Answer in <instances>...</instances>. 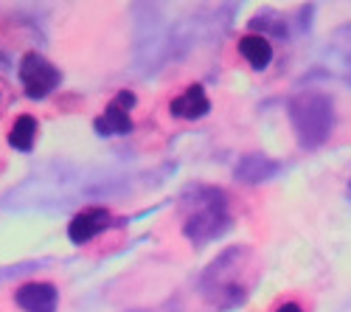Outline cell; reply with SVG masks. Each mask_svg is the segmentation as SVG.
<instances>
[{
  "label": "cell",
  "instance_id": "cell-1",
  "mask_svg": "<svg viewBox=\"0 0 351 312\" xmlns=\"http://www.w3.org/2000/svg\"><path fill=\"white\" fill-rule=\"evenodd\" d=\"M20 79L25 84V91L32 99H43L45 93L53 91V84L60 82V73H56V68L51 62H45L43 56L37 53H28L23 65H20Z\"/></svg>",
  "mask_w": 351,
  "mask_h": 312
},
{
  "label": "cell",
  "instance_id": "cell-2",
  "mask_svg": "<svg viewBox=\"0 0 351 312\" xmlns=\"http://www.w3.org/2000/svg\"><path fill=\"white\" fill-rule=\"evenodd\" d=\"M14 301L25 312H53L56 309V287L43 285V281H32V285H23L17 290Z\"/></svg>",
  "mask_w": 351,
  "mask_h": 312
},
{
  "label": "cell",
  "instance_id": "cell-3",
  "mask_svg": "<svg viewBox=\"0 0 351 312\" xmlns=\"http://www.w3.org/2000/svg\"><path fill=\"white\" fill-rule=\"evenodd\" d=\"M208 110H211V101L206 91H202V84H191V88H186V93H180L171 101V116L178 119H199Z\"/></svg>",
  "mask_w": 351,
  "mask_h": 312
},
{
  "label": "cell",
  "instance_id": "cell-4",
  "mask_svg": "<svg viewBox=\"0 0 351 312\" xmlns=\"http://www.w3.org/2000/svg\"><path fill=\"white\" fill-rule=\"evenodd\" d=\"M239 53L245 56V62L250 68L261 71V68H267L270 60H273V45L265 34H247V37L239 40Z\"/></svg>",
  "mask_w": 351,
  "mask_h": 312
},
{
  "label": "cell",
  "instance_id": "cell-5",
  "mask_svg": "<svg viewBox=\"0 0 351 312\" xmlns=\"http://www.w3.org/2000/svg\"><path fill=\"white\" fill-rule=\"evenodd\" d=\"M104 222H107V214H104V211H99V208L82 211V214H76V217H73L68 234H71V239H73V242H79V245H82V242H90V239L104 228Z\"/></svg>",
  "mask_w": 351,
  "mask_h": 312
},
{
  "label": "cell",
  "instance_id": "cell-6",
  "mask_svg": "<svg viewBox=\"0 0 351 312\" xmlns=\"http://www.w3.org/2000/svg\"><path fill=\"white\" fill-rule=\"evenodd\" d=\"M34 135H37V121L32 116H20L14 121V127H12V132H9V144L14 149H23L25 152V149H32Z\"/></svg>",
  "mask_w": 351,
  "mask_h": 312
},
{
  "label": "cell",
  "instance_id": "cell-7",
  "mask_svg": "<svg viewBox=\"0 0 351 312\" xmlns=\"http://www.w3.org/2000/svg\"><path fill=\"white\" fill-rule=\"evenodd\" d=\"M99 132H130L132 130V121L127 116V110H121L119 104H110L104 110V116L96 121Z\"/></svg>",
  "mask_w": 351,
  "mask_h": 312
},
{
  "label": "cell",
  "instance_id": "cell-8",
  "mask_svg": "<svg viewBox=\"0 0 351 312\" xmlns=\"http://www.w3.org/2000/svg\"><path fill=\"white\" fill-rule=\"evenodd\" d=\"M276 312H304V307H301V304H295V301H287V304H281Z\"/></svg>",
  "mask_w": 351,
  "mask_h": 312
}]
</instances>
